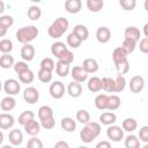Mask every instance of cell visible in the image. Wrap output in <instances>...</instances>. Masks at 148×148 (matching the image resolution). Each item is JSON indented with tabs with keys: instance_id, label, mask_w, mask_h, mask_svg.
Returning a JSON list of instances; mask_svg holds the SVG:
<instances>
[{
	"instance_id": "1",
	"label": "cell",
	"mask_w": 148,
	"mask_h": 148,
	"mask_svg": "<svg viewBox=\"0 0 148 148\" xmlns=\"http://www.w3.org/2000/svg\"><path fill=\"white\" fill-rule=\"evenodd\" d=\"M99 134H101V125L96 121H89L80 131V139L84 143H90Z\"/></svg>"
},
{
	"instance_id": "2",
	"label": "cell",
	"mask_w": 148,
	"mask_h": 148,
	"mask_svg": "<svg viewBox=\"0 0 148 148\" xmlns=\"http://www.w3.org/2000/svg\"><path fill=\"white\" fill-rule=\"evenodd\" d=\"M68 25H69V22L67 18L60 16L58 18H56L49 27L47 29V35L51 37V38H60L68 29Z\"/></svg>"
},
{
	"instance_id": "3",
	"label": "cell",
	"mask_w": 148,
	"mask_h": 148,
	"mask_svg": "<svg viewBox=\"0 0 148 148\" xmlns=\"http://www.w3.org/2000/svg\"><path fill=\"white\" fill-rule=\"evenodd\" d=\"M39 31L37 29V27L35 25H24L22 28H20L16 31V39L17 42L24 44H30L32 40H35L38 36Z\"/></svg>"
},
{
	"instance_id": "4",
	"label": "cell",
	"mask_w": 148,
	"mask_h": 148,
	"mask_svg": "<svg viewBox=\"0 0 148 148\" xmlns=\"http://www.w3.org/2000/svg\"><path fill=\"white\" fill-rule=\"evenodd\" d=\"M106 136L114 142H119L124 139V130L120 126L111 125L106 128Z\"/></svg>"
},
{
	"instance_id": "5",
	"label": "cell",
	"mask_w": 148,
	"mask_h": 148,
	"mask_svg": "<svg viewBox=\"0 0 148 148\" xmlns=\"http://www.w3.org/2000/svg\"><path fill=\"white\" fill-rule=\"evenodd\" d=\"M3 90L8 96H15L20 92L21 86L17 80L15 79H7L3 82Z\"/></svg>"
},
{
	"instance_id": "6",
	"label": "cell",
	"mask_w": 148,
	"mask_h": 148,
	"mask_svg": "<svg viewBox=\"0 0 148 148\" xmlns=\"http://www.w3.org/2000/svg\"><path fill=\"white\" fill-rule=\"evenodd\" d=\"M50 95L54 99H60L65 95V84L61 81H54L50 86Z\"/></svg>"
},
{
	"instance_id": "7",
	"label": "cell",
	"mask_w": 148,
	"mask_h": 148,
	"mask_svg": "<svg viewBox=\"0 0 148 148\" xmlns=\"http://www.w3.org/2000/svg\"><path fill=\"white\" fill-rule=\"evenodd\" d=\"M23 99L28 104H35L39 99V91L35 87H28L23 91Z\"/></svg>"
},
{
	"instance_id": "8",
	"label": "cell",
	"mask_w": 148,
	"mask_h": 148,
	"mask_svg": "<svg viewBox=\"0 0 148 148\" xmlns=\"http://www.w3.org/2000/svg\"><path fill=\"white\" fill-rule=\"evenodd\" d=\"M145 88V79L141 75H135L130 80V89L133 94H139Z\"/></svg>"
},
{
	"instance_id": "9",
	"label": "cell",
	"mask_w": 148,
	"mask_h": 148,
	"mask_svg": "<svg viewBox=\"0 0 148 148\" xmlns=\"http://www.w3.org/2000/svg\"><path fill=\"white\" fill-rule=\"evenodd\" d=\"M71 75H72L73 80L79 83H82L88 79V73L83 69L82 66H74L71 69Z\"/></svg>"
},
{
	"instance_id": "10",
	"label": "cell",
	"mask_w": 148,
	"mask_h": 148,
	"mask_svg": "<svg viewBox=\"0 0 148 148\" xmlns=\"http://www.w3.org/2000/svg\"><path fill=\"white\" fill-rule=\"evenodd\" d=\"M14 24V18L10 15H1L0 16V36L3 37L8 30Z\"/></svg>"
},
{
	"instance_id": "11",
	"label": "cell",
	"mask_w": 148,
	"mask_h": 148,
	"mask_svg": "<svg viewBox=\"0 0 148 148\" xmlns=\"http://www.w3.org/2000/svg\"><path fill=\"white\" fill-rule=\"evenodd\" d=\"M82 8L81 0H66L65 1V9L69 14H77Z\"/></svg>"
},
{
	"instance_id": "12",
	"label": "cell",
	"mask_w": 148,
	"mask_h": 148,
	"mask_svg": "<svg viewBox=\"0 0 148 148\" xmlns=\"http://www.w3.org/2000/svg\"><path fill=\"white\" fill-rule=\"evenodd\" d=\"M110 38H111V31L108 27H99L96 30V39L99 43L105 44L110 40Z\"/></svg>"
},
{
	"instance_id": "13",
	"label": "cell",
	"mask_w": 148,
	"mask_h": 148,
	"mask_svg": "<svg viewBox=\"0 0 148 148\" xmlns=\"http://www.w3.org/2000/svg\"><path fill=\"white\" fill-rule=\"evenodd\" d=\"M35 47L31 44H24L21 47V57L23 59V61H31L35 58Z\"/></svg>"
},
{
	"instance_id": "14",
	"label": "cell",
	"mask_w": 148,
	"mask_h": 148,
	"mask_svg": "<svg viewBox=\"0 0 148 148\" xmlns=\"http://www.w3.org/2000/svg\"><path fill=\"white\" fill-rule=\"evenodd\" d=\"M15 119L10 113L2 112L0 114V128L1 130H9L10 127L14 126Z\"/></svg>"
},
{
	"instance_id": "15",
	"label": "cell",
	"mask_w": 148,
	"mask_h": 148,
	"mask_svg": "<svg viewBox=\"0 0 148 148\" xmlns=\"http://www.w3.org/2000/svg\"><path fill=\"white\" fill-rule=\"evenodd\" d=\"M124 36H125V38L134 40V42H139V39H141V32H140L139 28H136L134 25L127 27L124 31Z\"/></svg>"
},
{
	"instance_id": "16",
	"label": "cell",
	"mask_w": 148,
	"mask_h": 148,
	"mask_svg": "<svg viewBox=\"0 0 148 148\" xmlns=\"http://www.w3.org/2000/svg\"><path fill=\"white\" fill-rule=\"evenodd\" d=\"M67 92L71 97L73 98H77L82 95V86L81 83L76 82V81H72L68 83L67 86Z\"/></svg>"
},
{
	"instance_id": "17",
	"label": "cell",
	"mask_w": 148,
	"mask_h": 148,
	"mask_svg": "<svg viewBox=\"0 0 148 148\" xmlns=\"http://www.w3.org/2000/svg\"><path fill=\"white\" fill-rule=\"evenodd\" d=\"M127 53H126V51L121 47V46H119V47H116L114 50H113V52H112V60H113V64L114 65H118V64H120V62H124V61H126L127 60Z\"/></svg>"
},
{
	"instance_id": "18",
	"label": "cell",
	"mask_w": 148,
	"mask_h": 148,
	"mask_svg": "<svg viewBox=\"0 0 148 148\" xmlns=\"http://www.w3.org/2000/svg\"><path fill=\"white\" fill-rule=\"evenodd\" d=\"M8 140L12 146H20L23 142V133L18 128H14L8 134Z\"/></svg>"
},
{
	"instance_id": "19",
	"label": "cell",
	"mask_w": 148,
	"mask_h": 148,
	"mask_svg": "<svg viewBox=\"0 0 148 148\" xmlns=\"http://www.w3.org/2000/svg\"><path fill=\"white\" fill-rule=\"evenodd\" d=\"M87 87H88V90L91 91V92H98L103 89V86H102V79L98 77V76H92L88 80V83H87Z\"/></svg>"
},
{
	"instance_id": "20",
	"label": "cell",
	"mask_w": 148,
	"mask_h": 148,
	"mask_svg": "<svg viewBox=\"0 0 148 148\" xmlns=\"http://www.w3.org/2000/svg\"><path fill=\"white\" fill-rule=\"evenodd\" d=\"M66 51H68V47L65 45V43L62 42H56L51 45V53L57 58L59 59Z\"/></svg>"
},
{
	"instance_id": "21",
	"label": "cell",
	"mask_w": 148,
	"mask_h": 148,
	"mask_svg": "<svg viewBox=\"0 0 148 148\" xmlns=\"http://www.w3.org/2000/svg\"><path fill=\"white\" fill-rule=\"evenodd\" d=\"M82 67H83V69H84L88 74H90V73H96V72L98 71V62H97V60L94 59V58H87V59L83 60Z\"/></svg>"
},
{
	"instance_id": "22",
	"label": "cell",
	"mask_w": 148,
	"mask_h": 148,
	"mask_svg": "<svg viewBox=\"0 0 148 148\" xmlns=\"http://www.w3.org/2000/svg\"><path fill=\"white\" fill-rule=\"evenodd\" d=\"M40 124L37 121V120H31V121H29L25 126H23L24 127V131H25V133L27 134H29V135H31V136H35V135H37L38 133H39V131H40Z\"/></svg>"
},
{
	"instance_id": "23",
	"label": "cell",
	"mask_w": 148,
	"mask_h": 148,
	"mask_svg": "<svg viewBox=\"0 0 148 148\" xmlns=\"http://www.w3.org/2000/svg\"><path fill=\"white\" fill-rule=\"evenodd\" d=\"M60 126L65 132H74L76 130V123L71 117H64L60 121Z\"/></svg>"
},
{
	"instance_id": "24",
	"label": "cell",
	"mask_w": 148,
	"mask_h": 148,
	"mask_svg": "<svg viewBox=\"0 0 148 148\" xmlns=\"http://www.w3.org/2000/svg\"><path fill=\"white\" fill-rule=\"evenodd\" d=\"M16 106V101L13 96H6L1 99L0 108L2 111H12Z\"/></svg>"
},
{
	"instance_id": "25",
	"label": "cell",
	"mask_w": 148,
	"mask_h": 148,
	"mask_svg": "<svg viewBox=\"0 0 148 148\" xmlns=\"http://www.w3.org/2000/svg\"><path fill=\"white\" fill-rule=\"evenodd\" d=\"M73 32H74L82 42H83V40H87L88 37H89V30H88V28H87L86 25H83V24H76V25H74Z\"/></svg>"
},
{
	"instance_id": "26",
	"label": "cell",
	"mask_w": 148,
	"mask_h": 148,
	"mask_svg": "<svg viewBox=\"0 0 148 148\" xmlns=\"http://www.w3.org/2000/svg\"><path fill=\"white\" fill-rule=\"evenodd\" d=\"M108 102H109V96L106 94H98L95 97V106L98 110H108Z\"/></svg>"
},
{
	"instance_id": "27",
	"label": "cell",
	"mask_w": 148,
	"mask_h": 148,
	"mask_svg": "<svg viewBox=\"0 0 148 148\" xmlns=\"http://www.w3.org/2000/svg\"><path fill=\"white\" fill-rule=\"evenodd\" d=\"M71 69H72L71 66L65 64V62H62V61H58L56 64V73L60 77H66L71 73Z\"/></svg>"
},
{
	"instance_id": "28",
	"label": "cell",
	"mask_w": 148,
	"mask_h": 148,
	"mask_svg": "<svg viewBox=\"0 0 148 148\" xmlns=\"http://www.w3.org/2000/svg\"><path fill=\"white\" fill-rule=\"evenodd\" d=\"M102 86L103 90L106 92H116V81L112 77L104 76L102 77Z\"/></svg>"
},
{
	"instance_id": "29",
	"label": "cell",
	"mask_w": 148,
	"mask_h": 148,
	"mask_svg": "<svg viewBox=\"0 0 148 148\" xmlns=\"http://www.w3.org/2000/svg\"><path fill=\"white\" fill-rule=\"evenodd\" d=\"M117 120V116L113 113V112H103L101 116H99V121L101 124L103 125H106V126H111L116 123Z\"/></svg>"
},
{
	"instance_id": "30",
	"label": "cell",
	"mask_w": 148,
	"mask_h": 148,
	"mask_svg": "<svg viewBox=\"0 0 148 148\" xmlns=\"http://www.w3.org/2000/svg\"><path fill=\"white\" fill-rule=\"evenodd\" d=\"M125 148H141V143H140V139L134 135V134H130L125 138L124 141Z\"/></svg>"
},
{
	"instance_id": "31",
	"label": "cell",
	"mask_w": 148,
	"mask_h": 148,
	"mask_svg": "<svg viewBox=\"0 0 148 148\" xmlns=\"http://www.w3.org/2000/svg\"><path fill=\"white\" fill-rule=\"evenodd\" d=\"M121 127H123L124 131H126L128 133H132L138 128V121L134 118H126V119L123 120Z\"/></svg>"
},
{
	"instance_id": "32",
	"label": "cell",
	"mask_w": 148,
	"mask_h": 148,
	"mask_svg": "<svg viewBox=\"0 0 148 148\" xmlns=\"http://www.w3.org/2000/svg\"><path fill=\"white\" fill-rule=\"evenodd\" d=\"M86 5H87V8L90 12L98 13L103 8V6H104V1L103 0H87Z\"/></svg>"
},
{
	"instance_id": "33",
	"label": "cell",
	"mask_w": 148,
	"mask_h": 148,
	"mask_svg": "<svg viewBox=\"0 0 148 148\" xmlns=\"http://www.w3.org/2000/svg\"><path fill=\"white\" fill-rule=\"evenodd\" d=\"M34 119H35V113L30 110H25L18 116V124L22 126H25L29 121H31Z\"/></svg>"
},
{
	"instance_id": "34",
	"label": "cell",
	"mask_w": 148,
	"mask_h": 148,
	"mask_svg": "<svg viewBox=\"0 0 148 148\" xmlns=\"http://www.w3.org/2000/svg\"><path fill=\"white\" fill-rule=\"evenodd\" d=\"M27 15H28V17H29L30 20L37 21V20H39L40 16H42V10H40V8H39L38 6L32 5V6H30V7L28 8Z\"/></svg>"
},
{
	"instance_id": "35",
	"label": "cell",
	"mask_w": 148,
	"mask_h": 148,
	"mask_svg": "<svg viewBox=\"0 0 148 148\" xmlns=\"http://www.w3.org/2000/svg\"><path fill=\"white\" fill-rule=\"evenodd\" d=\"M14 58L10 54H2L0 58V67L3 69H8L10 67H14Z\"/></svg>"
},
{
	"instance_id": "36",
	"label": "cell",
	"mask_w": 148,
	"mask_h": 148,
	"mask_svg": "<svg viewBox=\"0 0 148 148\" xmlns=\"http://www.w3.org/2000/svg\"><path fill=\"white\" fill-rule=\"evenodd\" d=\"M51 117H53V110H52L51 106L42 105L38 109V118H39V120H43V119H46V118H51Z\"/></svg>"
},
{
	"instance_id": "37",
	"label": "cell",
	"mask_w": 148,
	"mask_h": 148,
	"mask_svg": "<svg viewBox=\"0 0 148 148\" xmlns=\"http://www.w3.org/2000/svg\"><path fill=\"white\" fill-rule=\"evenodd\" d=\"M37 76H38V80L40 82L49 83L52 80V72L51 71H47V69H44V68H39V71L37 73Z\"/></svg>"
},
{
	"instance_id": "38",
	"label": "cell",
	"mask_w": 148,
	"mask_h": 148,
	"mask_svg": "<svg viewBox=\"0 0 148 148\" xmlns=\"http://www.w3.org/2000/svg\"><path fill=\"white\" fill-rule=\"evenodd\" d=\"M82 44V40L72 31L68 36H67V45L72 49H77L80 45Z\"/></svg>"
},
{
	"instance_id": "39",
	"label": "cell",
	"mask_w": 148,
	"mask_h": 148,
	"mask_svg": "<svg viewBox=\"0 0 148 148\" xmlns=\"http://www.w3.org/2000/svg\"><path fill=\"white\" fill-rule=\"evenodd\" d=\"M120 98L117 95H110L109 96V102H108V110L110 111H114L117 109H119L120 106Z\"/></svg>"
},
{
	"instance_id": "40",
	"label": "cell",
	"mask_w": 148,
	"mask_h": 148,
	"mask_svg": "<svg viewBox=\"0 0 148 148\" xmlns=\"http://www.w3.org/2000/svg\"><path fill=\"white\" fill-rule=\"evenodd\" d=\"M12 50H13V42L10 39L3 38L0 40V51L2 52V54H9Z\"/></svg>"
},
{
	"instance_id": "41",
	"label": "cell",
	"mask_w": 148,
	"mask_h": 148,
	"mask_svg": "<svg viewBox=\"0 0 148 148\" xmlns=\"http://www.w3.org/2000/svg\"><path fill=\"white\" fill-rule=\"evenodd\" d=\"M76 120H77L79 123L86 125V124H88V123L90 121V113H89L87 110L81 109V110H79V111L76 112Z\"/></svg>"
},
{
	"instance_id": "42",
	"label": "cell",
	"mask_w": 148,
	"mask_h": 148,
	"mask_svg": "<svg viewBox=\"0 0 148 148\" xmlns=\"http://www.w3.org/2000/svg\"><path fill=\"white\" fill-rule=\"evenodd\" d=\"M34 79H35V74H34V72H32L31 69H28L27 72H24V73H22V74L18 75L20 82L25 83V84L31 83V82L34 81Z\"/></svg>"
},
{
	"instance_id": "43",
	"label": "cell",
	"mask_w": 148,
	"mask_h": 148,
	"mask_svg": "<svg viewBox=\"0 0 148 148\" xmlns=\"http://www.w3.org/2000/svg\"><path fill=\"white\" fill-rule=\"evenodd\" d=\"M135 46H136V42L131 40V39H127V38H124V40H123V43H121V47L126 51L127 54L132 53V52L135 50Z\"/></svg>"
},
{
	"instance_id": "44",
	"label": "cell",
	"mask_w": 148,
	"mask_h": 148,
	"mask_svg": "<svg viewBox=\"0 0 148 148\" xmlns=\"http://www.w3.org/2000/svg\"><path fill=\"white\" fill-rule=\"evenodd\" d=\"M39 66H40V68H44V69H47V71H51V72L56 68V64H54L52 58H44L40 61Z\"/></svg>"
},
{
	"instance_id": "45",
	"label": "cell",
	"mask_w": 148,
	"mask_h": 148,
	"mask_svg": "<svg viewBox=\"0 0 148 148\" xmlns=\"http://www.w3.org/2000/svg\"><path fill=\"white\" fill-rule=\"evenodd\" d=\"M114 66H116L118 75H123L124 76V74H127L128 71H130V62H128V60H126L124 62H120L118 65H114Z\"/></svg>"
},
{
	"instance_id": "46",
	"label": "cell",
	"mask_w": 148,
	"mask_h": 148,
	"mask_svg": "<svg viewBox=\"0 0 148 148\" xmlns=\"http://www.w3.org/2000/svg\"><path fill=\"white\" fill-rule=\"evenodd\" d=\"M114 81H116V92L123 91L126 87V79L123 75H117Z\"/></svg>"
},
{
	"instance_id": "47",
	"label": "cell",
	"mask_w": 148,
	"mask_h": 148,
	"mask_svg": "<svg viewBox=\"0 0 148 148\" xmlns=\"http://www.w3.org/2000/svg\"><path fill=\"white\" fill-rule=\"evenodd\" d=\"M119 5L124 10H133L136 6L135 0H119Z\"/></svg>"
},
{
	"instance_id": "48",
	"label": "cell",
	"mask_w": 148,
	"mask_h": 148,
	"mask_svg": "<svg viewBox=\"0 0 148 148\" xmlns=\"http://www.w3.org/2000/svg\"><path fill=\"white\" fill-rule=\"evenodd\" d=\"M29 69V66H28V64L25 62V61H17V62H15V65H14V71H15V73L17 74V75H20V74H22V73H24V72H27Z\"/></svg>"
},
{
	"instance_id": "49",
	"label": "cell",
	"mask_w": 148,
	"mask_h": 148,
	"mask_svg": "<svg viewBox=\"0 0 148 148\" xmlns=\"http://www.w3.org/2000/svg\"><path fill=\"white\" fill-rule=\"evenodd\" d=\"M58 61H62V62H65V64H67V65H71L73 61H74V54H73V52L72 51H66L59 59H58Z\"/></svg>"
},
{
	"instance_id": "50",
	"label": "cell",
	"mask_w": 148,
	"mask_h": 148,
	"mask_svg": "<svg viewBox=\"0 0 148 148\" xmlns=\"http://www.w3.org/2000/svg\"><path fill=\"white\" fill-rule=\"evenodd\" d=\"M27 148H43V142L40 139L32 136L31 139L28 140L27 142Z\"/></svg>"
},
{
	"instance_id": "51",
	"label": "cell",
	"mask_w": 148,
	"mask_h": 148,
	"mask_svg": "<svg viewBox=\"0 0 148 148\" xmlns=\"http://www.w3.org/2000/svg\"><path fill=\"white\" fill-rule=\"evenodd\" d=\"M40 125H42V127L45 128V130H52V128L56 126L54 117H51V118H46V119L40 120Z\"/></svg>"
},
{
	"instance_id": "52",
	"label": "cell",
	"mask_w": 148,
	"mask_h": 148,
	"mask_svg": "<svg viewBox=\"0 0 148 148\" xmlns=\"http://www.w3.org/2000/svg\"><path fill=\"white\" fill-rule=\"evenodd\" d=\"M139 139L146 143H148V125L142 126L139 130Z\"/></svg>"
},
{
	"instance_id": "53",
	"label": "cell",
	"mask_w": 148,
	"mask_h": 148,
	"mask_svg": "<svg viewBox=\"0 0 148 148\" xmlns=\"http://www.w3.org/2000/svg\"><path fill=\"white\" fill-rule=\"evenodd\" d=\"M139 49L142 53H148V38L143 37L139 42Z\"/></svg>"
},
{
	"instance_id": "54",
	"label": "cell",
	"mask_w": 148,
	"mask_h": 148,
	"mask_svg": "<svg viewBox=\"0 0 148 148\" xmlns=\"http://www.w3.org/2000/svg\"><path fill=\"white\" fill-rule=\"evenodd\" d=\"M95 148H112V147H111V143H110L109 141L103 140V141H99V142L96 145Z\"/></svg>"
},
{
	"instance_id": "55",
	"label": "cell",
	"mask_w": 148,
	"mask_h": 148,
	"mask_svg": "<svg viewBox=\"0 0 148 148\" xmlns=\"http://www.w3.org/2000/svg\"><path fill=\"white\" fill-rule=\"evenodd\" d=\"M53 148H71V147H69L68 142L60 140V141H57V142H56V145L53 146Z\"/></svg>"
},
{
	"instance_id": "56",
	"label": "cell",
	"mask_w": 148,
	"mask_h": 148,
	"mask_svg": "<svg viewBox=\"0 0 148 148\" xmlns=\"http://www.w3.org/2000/svg\"><path fill=\"white\" fill-rule=\"evenodd\" d=\"M142 32H143V35H145V37H146V38H148V23H146V24L143 25V29H142Z\"/></svg>"
},
{
	"instance_id": "57",
	"label": "cell",
	"mask_w": 148,
	"mask_h": 148,
	"mask_svg": "<svg viewBox=\"0 0 148 148\" xmlns=\"http://www.w3.org/2000/svg\"><path fill=\"white\" fill-rule=\"evenodd\" d=\"M3 10H5V3L3 1H0V14H2Z\"/></svg>"
},
{
	"instance_id": "58",
	"label": "cell",
	"mask_w": 148,
	"mask_h": 148,
	"mask_svg": "<svg viewBox=\"0 0 148 148\" xmlns=\"http://www.w3.org/2000/svg\"><path fill=\"white\" fill-rule=\"evenodd\" d=\"M143 7H145L146 12H148V0H145V2H143Z\"/></svg>"
},
{
	"instance_id": "59",
	"label": "cell",
	"mask_w": 148,
	"mask_h": 148,
	"mask_svg": "<svg viewBox=\"0 0 148 148\" xmlns=\"http://www.w3.org/2000/svg\"><path fill=\"white\" fill-rule=\"evenodd\" d=\"M1 148H14L13 146H10V145H3Z\"/></svg>"
},
{
	"instance_id": "60",
	"label": "cell",
	"mask_w": 148,
	"mask_h": 148,
	"mask_svg": "<svg viewBox=\"0 0 148 148\" xmlns=\"http://www.w3.org/2000/svg\"><path fill=\"white\" fill-rule=\"evenodd\" d=\"M77 148H88V147H86V146H80V147H77Z\"/></svg>"
},
{
	"instance_id": "61",
	"label": "cell",
	"mask_w": 148,
	"mask_h": 148,
	"mask_svg": "<svg viewBox=\"0 0 148 148\" xmlns=\"http://www.w3.org/2000/svg\"><path fill=\"white\" fill-rule=\"evenodd\" d=\"M142 148H148V143H146V145H145V146H143Z\"/></svg>"
}]
</instances>
